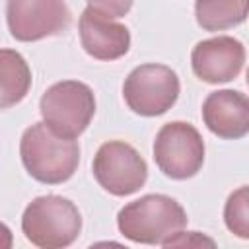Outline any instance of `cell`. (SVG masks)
<instances>
[{
    "mask_svg": "<svg viewBox=\"0 0 249 249\" xmlns=\"http://www.w3.org/2000/svg\"><path fill=\"white\" fill-rule=\"evenodd\" d=\"M206 128L224 140H237L249 134V97L237 89H218L202 103Z\"/></svg>",
    "mask_w": 249,
    "mask_h": 249,
    "instance_id": "11",
    "label": "cell"
},
{
    "mask_svg": "<svg viewBox=\"0 0 249 249\" xmlns=\"http://www.w3.org/2000/svg\"><path fill=\"white\" fill-rule=\"evenodd\" d=\"M224 224L239 239H249V185L230 193L224 204Z\"/></svg>",
    "mask_w": 249,
    "mask_h": 249,
    "instance_id": "14",
    "label": "cell"
},
{
    "mask_svg": "<svg viewBox=\"0 0 249 249\" xmlns=\"http://www.w3.org/2000/svg\"><path fill=\"white\" fill-rule=\"evenodd\" d=\"M0 74H2V91L0 107L10 109L18 105L31 88V70L25 58L12 49L0 51Z\"/></svg>",
    "mask_w": 249,
    "mask_h": 249,
    "instance_id": "13",
    "label": "cell"
},
{
    "mask_svg": "<svg viewBox=\"0 0 249 249\" xmlns=\"http://www.w3.org/2000/svg\"><path fill=\"white\" fill-rule=\"evenodd\" d=\"M154 161L160 171L175 181L195 177L204 163V140L200 132L185 121L163 124L154 140Z\"/></svg>",
    "mask_w": 249,
    "mask_h": 249,
    "instance_id": "5",
    "label": "cell"
},
{
    "mask_svg": "<svg viewBox=\"0 0 249 249\" xmlns=\"http://www.w3.org/2000/svg\"><path fill=\"white\" fill-rule=\"evenodd\" d=\"M78 33L84 51L97 60H117L130 49V31L126 25L91 6L82 12Z\"/></svg>",
    "mask_w": 249,
    "mask_h": 249,
    "instance_id": "10",
    "label": "cell"
},
{
    "mask_svg": "<svg viewBox=\"0 0 249 249\" xmlns=\"http://www.w3.org/2000/svg\"><path fill=\"white\" fill-rule=\"evenodd\" d=\"M245 80H247V86H249V68H247V74H245Z\"/></svg>",
    "mask_w": 249,
    "mask_h": 249,
    "instance_id": "17",
    "label": "cell"
},
{
    "mask_svg": "<svg viewBox=\"0 0 249 249\" xmlns=\"http://www.w3.org/2000/svg\"><path fill=\"white\" fill-rule=\"evenodd\" d=\"M21 231L41 249L68 247L82 231V214L70 198L60 195L37 196L23 210Z\"/></svg>",
    "mask_w": 249,
    "mask_h": 249,
    "instance_id": "3",
    "label": "cell"
},
{
    "mask_svg": "<svg viewBox=\"0 0 249 249\" xmlns=\"http://www.w3.org/2000/svg\"><path fill=\"white\" fill-rule=\"evenodd\" d=\"M187 222L185 208L167 195H144L124 204L117 214L121 235L144 245H163Z\"/></svg>",
    "mask_w": 249,
    "mask_h": 249,
    "instance_id": "2",
    "label": "cell"
},
{
    "mask_svg": "<svg viewBox=\"0 0 249 249\" xmlns=\"http://www.w3.org/2000/svg\"><path fill=\"white\" fill-rule=\"evenodd\" d=\"M181 91L175 70L165 64L148 62L136 66L123 84V97L128 109L140 117H158L167 113Z\"/></svg>",
    "mask_w": 249,
    "mask_h": 249,
    "instance_id": "6",
    "label": "cell"
},
{
    "mask_svg": "<svg viewBox=\"0 0 249 249\" xmlns=\"http://www.w3.org/2000/svg\"><path fill=\"white\" fill-rule=\"evenodd\" d=\"M6 23L16 41L33 43L62 33L70 10L64 0H6Z\"/></svg>",
    "mask_w": 249,
    "mask_h": 249,
    "instance_id": "8",
    "label": "cell"
},
{
    "mask_svg": "<svg viewBox=\"0 0 249 249\" xmlns=\"http://www.w3.org/2000/svg\"><path fill=\"white\" fill-rule=\"evenodd\" d=\"M86 2H88V6L99 10L115 19L124 18L134 4V0H86Z\"/></svg>",
    "mask_w": 249,
    "mask_h": 249,
    "instance_id": "16",
    "label": "cell"
},
{
    "mask_svg": "<svg viewBox=\"0 0 249 249\" xmlns=\"http://www.w3.org/2000/svg\"><path fill=\"white\" fill-rule=\"evenodd\" d=\"M19 156L25 171L35 181L60 185L76 173L80 163V146L74 138L56 134L43 121L23 130Z\"/></svg>",
    "mask_w": 249,
    "mask_h": 249,
    "instance_id": "1",
    "label": "cell"
},
{
    "mask_svg": "<svg viewBox=\"0 0 249 249\" xmlns=\"http://www.w3.org/2000/svg\"><path fill=\"white\" fill-rule=\"evenodd\" d=\"M204 245L216 247V241L198 231H183V230L163 241V247H204Z\"/></svg>",
    "mask_w": 249,
    "mask_h": 249,
    "instance_id": "15",
    "label": "cell"
},
{
    "mask_svg": "<svg viewBox=\"0 0 249 249\" xmlns=\"http://www.w3.org/2000/svg\"><path fill=\"white\" fill-rule=\"evenodd\" d=\"M245 64V47L239 39L218 35L198 41L191 53V66L206 84H226L239 76Z\"/></svg>",
    "mask_w": 249,
    "mask_h": 249,
    "instance_id": "9",
    "label": "cell"
},
{
    "mask_svg": "<svg viewBox=\"0 0 249 249\" xmlns=\"http://www.w3.org/2000/svg\"><path fill=\"white\" fill-rule=\"evenodd\" d=\"M91 171L99 187L113 196L138 193L148 179V165L134 146L123 140H109L93 156Z\"/></svg>",
    "mask_w": 249,
    "mask_h": 249,
    "instance_id": "7",
    "label": "cell"
},
{
    "mask_svg": "<svg viewBox=\"0 0 249 249\" xmlns=\"http://www.w3.org/2000/svg\"><path fill=\"white\" fill-rule=\"evenodd\" d=\"M39 111L43 121L56 134L76 140L95 115V95L84 82L62 80L45 89Z\"/></svg>",
    "mask_w": 249,
    "mask_h": 249,
    "instance_id": "4",
    "label": "cell"
},
{
    "mask_svg": "<svg viewBox=\"0 0 249 249\" xmlns=\"http://www.w3.org/2000/svg\"><path fill=\"white\" fill-rule=\"evenodd\" d=\"M249 16V0H196L195 18L204 31H226Z\"/></svg>",
    "mask_w": 249,
    "mask_h": 249,
    "instance_id": "12",
    "label": "cell"
}]
</instances>
